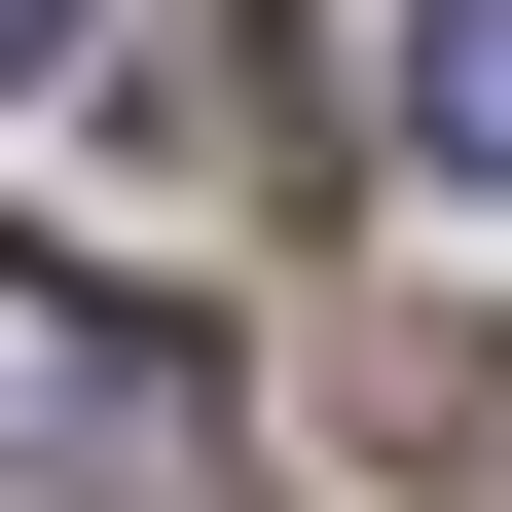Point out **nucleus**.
<instances>
[{
	"instance_id": "2",
	"label": "nucleus",
	"mask_w": 512,
	"mask_h": 512,
	"mask_svg": "<svg viewBox=\"0 0 512 512\" xmlns=\"http://www.w3.org/2000/svg\"><path fill=\"white\" fill-rule=\"evenodd\" d=\"M403 147H439V183L512 220V0H403Z\"/></svg>"
},
{
	"instance_id": "3",
	"label": "nucleus",
	"mask_w": 512,
	"mask_h": 512,
	"mask_svg": "<svg viewBox=\"0 0 512 512\" xmlns=\"http://www.w3.org/2000/svg\"><path fill=\"white\" fill-rule=\"evenodd\" d=\"M74 37H110V0H0V74H74Z\"/></svg>"
},
{
	"instance_id": "1",
	"label": "nucleus",
	"mask_w": 512,
	"mask_h": 512,
	"mask_svg": "<svg viewBox=\"0 0 512 512\" xmlns=\"http://www.w3.org/2000/svg\"><path fill=\"white\" fill-rule=\"evenodd\" d=\"M0 512H256V403L183 293H110V256H0Z\"/></svg>"
}]
</instances>
